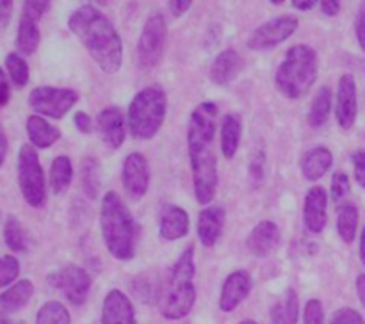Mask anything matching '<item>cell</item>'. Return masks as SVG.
<instances>
[{
    "label": "cell",
    "instance_id": "obj_13",
    "mask_svg": "<svg viewBox=\"0 0 365 324\" xmlns=\"http://www.w3.org/2000/svg\"><path fill=\"white\" fill-rule=\"evenodd\" d=\"M356 113H359V103H356V82L351 75L346 73L339 78L337 107H335L337 123L341 125L344 130H348V128H351L353 125H355Z\"/></svg>",
    "mask_w": 365,
    "mask_h": 324
},
{
    "label": "cell",
    "instance_id": "obj_18",
    "mask_svg": "<svg viewBox=\"0 0 365 324\" xmlns=\"http://www.w3.org/2000/svg\"><path fill=\"white\" fill-rule=\"evenodd\" d=\"M280 244V228L273 223V221H262L257 224L250 234L246 246H248L250 253L259 258L267 256L273 253Z\"/></svg>",
    "mask_w": 365,
    "mask_h": 324
},
{
    "label": "cell",
    "instance_id": "obj_50",
    "mask_svg": "<svg viewBox=\"0 0 365 324\" xmlns=\"http://www.w3.org/2000/svg\"><path fill=\"white\" fill-rule=\"evenodd\" d=\"M356 292H359V298L365 306V274H360L359 280H356Z\"/></svg>",
    "mask_w": 365,
    "mask_h": 324
},
{
    "label": "cell",
    "instance_id": "obj_30",
    "mask_svg": "<svg viewBox=\"0 0 365 324\" xmlns=\"http://www.w3.org/2000/svg\"><path fill=\"white\" fill-rule=\"evenodd\" d=\"M356 226H359V210L353 205H342L337 217V231L346 244L355 241Z\"/></svg>",
    "mask_w": 365,
    "mask_h": 324
},
{
    "label": "cell",
    "instance_id": "obj_48",
    "mask_svg": "<svg viewBox=\"0 0 365 324\" xmlns=\"http://www.w3.org/2000/svg\"><path fill=\"white\" fill-rule=\"evenodd\" d=\"M316 4H317L316 0H294V2H292V6L299 11H310L316 7Z\"/></svg>",
    "mask_w": 365,
    "mask_h": 324
},
{
    "label": "cell",
    "instance_id": "obj_44",
    "mask_svg": "<svg viewBox=\"0 0 365 324\" xmlns=\"http://www.w3.org/2000/svg\"><path fill=\"white\" fill-rule=\"evenodd\" d=\"M9 96H11L9 82H7L6 73H4L2 68H0V107L7 105V102H9Z\"/></svg>",
    "mask_w": 365,
    "mask_h": 324
},
{
    "label": "cell",
    "instance_id": "obj_53",
    "mask_svg": "<svg viewBox=\"0 0 365 324\" xmlns=\"http://www.w3.org/2000/svg\"><path fill=\"white\" fill-rule=\"evenodd\" d=\"M241 324H257V323H255V320H252V319H246V320H242Z\"/></svg>",
    "mask_w": 365,
    "mask_h": 324
},
{
    "label": "cell",
    "instance_id": "obj_11",
    "mask_svg": "<svg viewBox=\"0 0 365 324\" xmlns=\"http://www.w3.org/2000/svg\"><path fill=\"white\" fill-rule=\"evenodd\" d=\"M299 21L296 16L285 14V16L273 18V20L266 21L260 27H257L252 32L248 39L250 50H269L273 46L280 45L285 39L291 38L294 31L298 28Z\"/></svg>",
    "mask_w": 365,
    "mask_h": 324
},
{
    "label": "cell",
    "instance_id": "obj_34",
    "mask_svg": "<svg viewBox=\"0 0 365 324\" xmlns=\"http://www.w3.org/2000/svg\"><path fill=\"white\" fill-rule=\"evenodd\" d=\"M82 184H84V191L88 192L89 198H96L100 189V180H98V164L93 157H88V159L82 162Z\"/></svg>",
    "mask_w": 365,
    "mask_h": 324
},
{
    "label": "cell",
    "instance_id": "obj_7",
    "mask_svg": "<svg viewBox=\"0 0 365 324\" xmlns=\"http://www.w3.org/2000/svg\"><path fill=\"white\" fill-rule=\"evenodd\" d=\"M18 185L21 196L31 207H43L46 198L45 174L39 164L38 152L32 145H24L18 153Z\"/></svg>",
    "mask_w": 365,
    "mask_h": 324
},
{
    "label": "cell",
    "instance_id": "obj_37",
    "mask_svg": "<svg viewBox=\"0 0 365 324\" xmlns=\"http://www.w3.org/2000/svg\"><path fill=\"white\" fill-rule=\"evenodd\" d=\"M50 4L45 2V0H31V2H25L24 7H21V16L24 18H29V20H34V21H39L41 20L43 14L48 11Z\"/></svg>",
    "mask_w": 365,
    "mask_h": 324
},
{
    "label": "cell",
    "instance_id": "obj_22",
    "mask_svg": "<svg viewBox=\"0 0 365 324\" xmlns=\"http://www.w3.org/2000/svg\"><path fill=\"white\" fill-rule=\"evenodd\" d=\"M331 164H334V155H331L330 150L324 148V146H317V148L303 153L299 166H302V173L307 180L316 182L324 177Z\"/></svg>",
    "mask_w": 365,
    "mask_h": 324
},
{
    "label": "cell",
    "instance_id": "obj_35",
    "mask_svg": "<svg viewBox=\"0 0 365 324\" xmlns=\"http://www.w3.org/2000/svg\"><path fill=\"white\" fill-rule=\"evenodd\" d=\"M18 273H20V262L13 255L0 256V288L13 283Z\"/></svg>",
    "mask_w": 365,
    "mask_h": 324
},
{
    "label": "cell",
    "instance_id": "obj_45",
    "mask_svg": "<svg viewBox=\"0 0 365 324\" xmlns=\"http://www.w3.org/2000/svg\"><path fill=\"white\" fill-rule=\"evenodd\" d=\"M75 127L84 134H89L91 132V117L86 113H77L75 114Z\"/></svg>",
    "mask_w": 365,
    "mask_h": 324
},
{
    "label": "cell",
    "instance_id": "obj_33",
    "mask_svg": "<svg viewBox=\"0 0 365 324\" xmlns=\"http://www.w3.org/2000/svg\"><path fill=\"white\" fill-rule=\"evenodd\" d=\"M6 68L9 73L11 80L16 88H24L29 82V66L27 61L20 56V53L13 52L6 57Z\"/></svg>",
    "mask_w": 365,
    "mask_h": 324
},
{
    "label": "cell",
    "instance_id": "obj_24",
    "mask_svg": "<svg viewBox=\"0 0 365 324\" xmlns=\"http://www.w3.org/2000/svg\"><path fill=\"white\" fill-rule=\"evenodd\" d=\"M27 135L34 148H50L59 139V130L41 116H29Z\"/></svg>",
    "mask_w": 365,
    "mask_h": 324
},
{
    "label": "cell",
    "instance_id": "obj_54",
    "mask_svg": "<svg viewBox=\"0 0 365 324\" xmlns=\"http://www.w3.org/2000/svg\"><path fill=\"white\" fill-rule=\"evenodd\" d=\"M0 219H2V212H0Z\"/></svg>",
    "mask_w": 365,
    "mask_h": 324
},
{
    "label": "cell",
    "instance_id": "obj_49",
    "mask_svg": "<svg viewBox=\"0 0 365 324\" xmlns=\"http://www.w3.org/2000/svg\"><path fill=\"white\" fill-rule=\"evenodd\" d=\"M6 155H7V137L6 134H4L2 127H0V166H2L4 160H6Z\"/></svg>",
    "mask_w": 365,
    "mask_h": 324
},
{
    "label": "cell",
    "instance_id": "obj_51",
    "mask_svg": "<svg viewBox=\"0 0 365 324\" xmlns=\"http://www.w3.org/2000/svg\"><path fill=\"white\" fill-rule=\"evenodd\" d=\"M360 256H362V262L365 263V228L362 231V239H360Z\"/></svg>",
    "mask_w": 365,
    "mask_h": 324
},
{
    "label": "cell",
    "instance_id": "obj_12",
    "mask_svg": "<svg viewBox=\"0 0 365 324\" xmlns=\"http://www.w3.org/2000/svg\"><path fill=\"white\" fill-rule=\"evenodd\" d=\"M150 185L148 162L141 153H130L123 162V187L128 198L141 199Z\"/></svg>",
    "mask_w": 365,
    "mask_h": 324
},
{
    "label": "cell",
    "instance_id": "obj_36",
    "mask_svg": "<svg viewBox=\"0 0 365 324\" xmlns=\"http://www.w3.org/2000/svg\"><path fill=\"white\" fill-rule=\"evenodd\" d=\"M349 194V178L348 174L342 173V171H337L331 178V198L334 202L341 203L346 196Z\"/></svg>",
    "mask_w": 365,
    "mask_h": 324
},
{
    "label": "cell",
    "instance_id": "obj_27",
    "mask_svg": "<svg viewBox=\"0 0 365 324\" xmlns=\"http://www.w3.org/2000/svg\"><path fill=\"white\" fill-rule=\"evenodd\" d=\"M39 41H41V34H39L38 21L21 16L16 34L18 52H20L21 56H31V53H34L36 50H38Z\"/></svg>",
    "mask_w": 365,
    "mask_h": 324
},
{
    "label": "cell",
    "instance_id": "obj_52",
    "mask_svg": "<svg viewBox=\"0 0 365 324\" xmlns=\"http://www.w3.org/2000/svg\"><path fill=\"white\" fill-rule=\"evenodd\" d=\"M0 324H13L6 315H0Z\"/></svg>",
    "mask_w": 365,
    "mask_h": 324
},
{
    "label": "cell",
    "instance_id": "obj_47",
    "mask_svg": "<svg viewBox=\"0 0 365 324\" xmlns=\"http://www.w3.org/2000/svg\"><path fill=\"white\" fill-rule=\"evenodd\" d=\"M321 9L327 16H335L341 11V4L335 2V0H324V2H321Z\"/></svg>",
    "mask_w": 365,
    "mask_h": 324
},
{
    "label": "cell",
    "instance_id": "obj_20",
    "mask_svg": "<svg viewBox=\"0 0 365 324\" xmlns=\"http://www.w3.org/2000/svg\"><path fill=\"white\" fill-rule=\"evenodd\" d=\"M160 237L166 241H177L187 235L189 216L184 209L177 205H166L160 214Z\"/></svg>",
    "mask_w": 365,
    "mask_h": 324
},
{
    "label": "cell",
    "instance_id": "obj_4",
    "mask_svg": "<svg viewBox=\"0 0 365 324\" xmlns=\"http://www.w3.org/2000/svg\"><path fill=\"white\" fill-rule=\"evenodd\" d=\"M195 248L189 246L171 267L160 292L159 308L166 319L177 320L191 312L196 301Z\"/></svg>",
    "mask_w": 365,
    "mask_h": 324
},
{
    "label": "cell",
    "instance_id": "obj_2",
    "mask_svg": "<svg viewBox=\"0 0 365 324\" xmlns=\"http://www.w3.org/2000/svg\"><path fill=\"white\" fill-rule=\"evenodd\" d=\"M68 27L106 73H116L123 61V45L109 18L95 6H81L68 18Z\"/></svg>",
    "mask_w": 365,
    "mask_h": 324
},
{
    "label": "cell",
    "instance_id": "obj_32",
    "mask_svg": "<svg viewBox=\"0 0 365 324\" xmlns=\"http://www.w3.org/2000/svg\"><path fill=\"white\" fill-rule=\"evenodd\" d=\"M4 241H6L7 248L11 251L21 253L27 249V237H25V230L21 226L20 221L14 216H9L4 226Z\"/></svg>",
    "mask_w": 365,
    "mask_h": 324
},
{
    "label": "cell",
    "instance_id": "obj_31",
    "mask_svg": "<svg viewBox=\"0 0 365 324\" xmlns=\"http://www.w3.org/2000/svg\"><path fill=\"white\" fill-rule=\"evenodd\" d=\"M36 324H71L66 306L59 301H48L38 310Z\"/></svg>",
    "mask_w": 365,
    "mask_h": 324
},
{
    "label": "cell",
    "instance_id": "obj_17",
    "mask_svg": "<svg viewBox=\"0 0 365 324\" xmlns=\"http://www.w3.org/2000/svg\"><path fill=\"white\" fill-rule=\"evenodd\" d=\"M327 207L328 194L323 187H312L305 196V209H303V219H305L307 230L312 234H321L327 226Z\"/></svg>",
    "mask_w": 365,
    "mask_h": 324
},
{
    "label": "cell",
    "instance_id": "obj_19",
    "mask_svg": "<svg viewBox=\"0 0 365 324\" xmlns=\"http://www.w3.org/2000/svg\"><path fill=\"white\" fill-rule=\"evenodd\" d=\"M225 224V210L223 207H207L198 216V237L205 248H210L220 239L221 230Z\"/></svg>",
    "mask_w": 365,
    "mask_h": 324
},
{
    "label": "cell",
    "instance_id": "obj_16",
    "mask_svg": "<svg viewBox=\"0 0 365 324\" xmlns=\"http://www.w3.org/2000/svg\"><path fill=\"white\" fill-rule=\"evenodd\" d=\"M96 128L109 148L116 150L123 145L125 141V117L118 107H107L98 114L96 120Z\"/></svg>",
    "mask_w": 365,
    "mask_h": 324
},
{
    "label": "cell",
    "instance_id": "obj_10",
    "mask_svg": "<svg viewBox=\"0 0 365 324\" xmlns=\"http://www.w3.org/2000/svg\"><path fill=\"white\" fill-rule=\"evenodd\" d=\"M48 283L63 292L64 298L73 305H82L91 291V278L82 267L70 263L48 276Z\"/></svg>",
    "mask_w": 365,
    "mask_h": 324
},
{
    "label": "cell",
    "instance_id": "obj_40",
    "mask_svg": "<svg viewBox=\"0 0 365 324\" xmlns=\"http://www.w3.org/2000/svg\"><path fill=\"white\" fill-rule=\"evenodd\" d=\"M353 166H355V178L360 187L365 189V150L353 153Z\"/></svg>",
    "mask_w": 365,
    "mask_h": 324
},
{
    "label": "cell",
    "instance_id": "obj_21",
    "mask_svg": "<svg viewBox=\"0 0 365 324\" xmlns=\"http://www.w3.org/2000/svg\"><path fill=\"white\" fill-rule=\"evenodd\" d=\"M242 68V59L234 48H228L221 52L214 59L210 66V80L217 85H225L234 80Z\"/></svg>",
    "mask_w": 365,
    "mask_h": 324
},
{
    "label": "cell",
    "instance_id": "obj_5",
    "mask_svg": "<svg viewBox=\"0 0 365 324\" xmlns=\"http://www.w3.org/2000/svg\"><path fill=\"white\" fill-rule=\"evenodd\" d=\"M319 73V59L309 45H296L287 50L278 66L277 88L289 100H299L310 91Z\"/></svg>",
    "mask_w": 365,
    "mask_h": 324
},
{
    "label": "cell",
    "instance_id": "obj_23",
    "mask_svg": "<svg viewBox=\"0 0 365 324\" xmlns=\"http://www.w3.org/2000/svg\"><path fill=\"white\" fill-rule=\"evenodd\" d=\"M32 294H34V285L31 280H20L4 291L0 294V313L2 315H9V313L18 312L24 308L29 301H31Z\"/></svg>",
    "mask_w": 365,
    "mask_h": 324
},
{
    "label": "cell",
    "instance_id": "obj_15",
    "mask_svg": "<svg viewBox=\"0 0 365 324\" xmlns=\"http://www.w3.org/2000/svg\"><path fill=\"white\" fill-rule=\"evenodd\" d=\"M102 324H135V312L130 299L118 288L109 291L103 299Z\"/></svg>",
    "mask_w": 365,
    "mask_h": 324
},
{
    "label": "cell",
    "instance_id": "obj_25",
    "mask_svg": "<svg viewBox=\"0 0 365 324\" xmlns=\"http://www.w3.org/2000/svg\"><path fill=\"white\" fill-rule=\"evenodd\" d=\"M241 120L237 114H227L221 123V152L227 159H234L241 141Z\"/></svg>",
    "mask_w": 365,
    "mask_h": 324
},
{
    "label": "cell",
    "instance_id": "obj_38",
    "mask_svg": "<svg viewBox=\"0 0 365 324\" xmlns=\"http://www.w3.org/2000/svg\"><path fill=\"white\" fill-rule=\"evenodd\" d=\"M305 324H324V312L319 299H310V301L307 303Z\"/></svg>",
    "mask_w": 365,
    "mask_h": 324
},
{
    "label": "cell",
    "instance_id": "obj_6",
    "mask_svg": "<svg viewBox=\"0 0 365 324\" xmlns=\"http://www.w3.org/2000/svg\"><path fill=\"white\" fill-rule=\"evenodd\" d=\"M166 93L159 85L143 89L128 107V128L135 139H152L160 130L166 117Z\"/></svg>",
    "mask_w": 365,
    "mask_h": 324
},
{
    "label": "cell",
    "instance_id": "obj_28",
    "mask_svg": "<svg viewBox=\"0 0 365 324\" xmlns=\"http://www.w3.org/2000/svg\"><path fill=\"white\" fill-rule=\"evenodd\" d=\"M71 177H73V167H71L70 157H56L52 166H50V187H52V191L56 194L66 191V187L71 182Z\"/></svg>",
    "mask_w": 365,
    "mask_h": 324
},
{
    "label": "cell",
    "instance_id": "obj_41",
    "mask_svg": "<svg viewBox=\"0 0 365 324\" xmlns=\"http://www.w3.org/2000/svg\"><path fill=\"white\" fill-rule=\"evenodd\" d=\"M355 32H356V38H359L360 46L365 52V4L359 9V14H356V20H355Z\"/></svg>",
    "mask_w": 365,
    "mask_h": 324
},
{
    "label": "cell",
    "instance_id": "obj_39",
    "mask_svg": "<svg viewBox=\"0 0 365 324\" xmlns=\"http://www.w3.org/2000/svg\"><path fill=\"white\" fill-rule=\"evenodd\" d=\"M330 324H365L362 315L353 308H341L334 313Z\"/></svg>",
    "mask_w": 365,
    "mask_h": 324
},
{
    "label": "cell",
    "instance_id": "obj_14",
    "mask_svg": "<svg viewBox=\"0 0 365 324\" xmlns=\"http://www.w3.org/2000/svg\"><path fill=\"white\" fill-rule=\"evenodd\" d=\"M250 291H252V276L246 271H234L225 280L223 288H221L220 308L223 312H232L248 298Z\"/></svg>",
    "mask_w": 365,
    "mask_h": 324
},
{
    "label": "cell",
    "instance_id": "obj_42",
    "mask_svg": "<svg viewBox=\"0 0 365 324\" xmlns=\"http://www.w3.org/2000/svg\"><path fill=\"white\" fill-rule=\"evenodd\" d=\"M13 2L11 0H0V31L7 27L11 16H13Z\"/></svg>",
    "mask_w": 365,
    "mask_h": 324
},
{
    "label": "cell",
    "instance_id": "obj_9",
    "mask_svg": "<svg viewBox=\"0 0 365 324\" xmlns=\"http://www.w3.org/2000/svg\"><path fill=\"white\" fill-rule=\"evenodd\" d=\"M78 95L73 89L52 88V85H41L32 89L29 95V105L41 116L61 120L71 107L77 103Z\"/></svg>",
    "mask_w": 365,
    "mask_h": 324
},
{
    "label": "cell",
    "instance_id": "obj_1",
    "mask_svg": "<svg viewBox=\"0 0 365 324\" xmlns=\"http://www.w3.org/2000/svg\"><path fill=\"white\" fill-rule=\"evenodd\" d=\"M217 107L212 102H203L192 110L187 127V146L191 157L192 184L198 203L207 205L216 196L217 162L214 153Z\"/></svg>",
    "mask_w": 365,
    "mask_h": 324
},
{
    "label": "cell",
    "instance_id": "obj_3",
    "mask_svg": "<svg viewBox=\"0 0 365 324\" xmlns=\"http://www.w3.org/2000/svg\"><path fill=\"white\" fill-rule=\"evenodd\" d=\"M100 226L103 241L110 255L118 260H132L135 255L138 226L130 210L120 198V194L109 191L100 207Z\"/></svg>",
    "mask_w": 365,
    "mask_h": 324
},
{
    "label": "cell",
    "instance_id": "obj_26",
    "mask_svg": "<svg viewBox=\"0 0 365 324\" xmlns=\"http://www.w3.org/2000/svg\"><path fill=\"white\" fill-rule=\"evenodd\" d=\"M299 299L294 288H289L284 298L271 310V319L274 324H298Z\"/></svg>",
    "mask_w": 365,
    "mask_h": 324
},
{
    "label": "cell",
    "instance_id": "obj_46",
    "mask_svg": "<svg viewBox=\"0 0 365 324\" xmlns=\"http://www.w3.org/2000/svg\"><path fill=\"white\" fill-rule=\"evenodd\" d=\"M189 7H191V0H175V2H170V11L177 18L182 16Z\"/></svg>",
    "mask_w": 365,
    "mask_h": 324
},
{
    "label": "cell",
    "instance_id": "obj_43",
    "mask_svg": "<svg viewBox=\"0 0 365 324\" xmlns=\"http://www.w3.org/2000/svg\"><path fill=\"white\" fill-rule=\"evenodd\" d=\"M250 173H252L253 182H259L264 174V153H257L252 160V166H250Z\"/></svg>",
    "mask_w": 365,
    "mask_h": 324
},
{
    "label": "cell",
    "instance_id": "obj_8",
    "mask_svg": "<svg viewBox=\"0 0 365 324\" xmlns=\"http://www.w3.org/2000/svg\"><path fill=\"white\" fill-rule=\"evenodd\" d=\"M164 43H166V20L160 13L152 14L143 27L135 48V59L141 70H152L159 63L164 52Z\"/></svg>",
    "mask_w": 365,
    "mask_h": 324
},
{
    "label": "cell",
    "instance_id": "obj_29",
    "mask_svg": "<svg viewBox=\"0 0 365 324\" xmlns=\"http://www.w3.org/2000/svg\"><path fill=\"white\" fill-rule=\"evenodd\" d=\"M330 109H331V91L328 85H324V88H321L319 91L316 93V96H314V102L309 110V123L316 128L323 127V125L327 123Z\"/></svg>",
    "mask_w": 365,
    "mask_h": 324
}]
</instances>
